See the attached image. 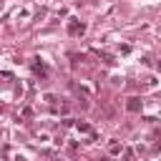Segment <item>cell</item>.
Wrapping results in <instances>:
<instances>
[{
  "mask_svg": "<svg viewBox=\"0 0 161 161\" xmlns=\"http://www.w3.org/2000/svg\"><path fill=\"white\" fill-rule=\"evenodd\" d=\"M108 151H111V153H118V151H121V144H118V141H111Z\"/></svg>",
  "mask_w": 161,
  "mask_h": 161,
  "instance_id": "obj_2",
  "label": "cell"
},
{
  "mask_svg": "<svg viewBox=\"0 0 161 161\" xmlns=\"http://www.w3.org/2000/svg\"><path fill=\"white\" fill-rule=\"evenodd\" d=\"M128 111H141V98H131L128 101Z\"/></svg>",
  "mask_w": 161,
  "mask_h": 161,
  "instance_id": "obj_1",
  "label": "cell"
}]
</instances>
